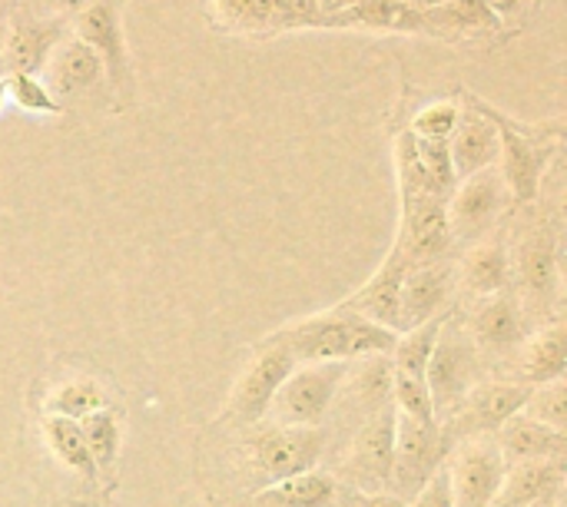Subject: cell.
Wrapping results in <instances>:
<instances>
[{
    "label": "cell",
    "instance_id": "cell-1",
    "mask_svg": "<svg viewBox=\"0 0 567 507\" xmlns=\"http://www.w3.org/2000/svg\"><path fill=\"white\" fill-rule=\"evenodd\" d=\"M269 339H276L296 359V365H309V362H355L369 355H389L399 335L336 306L322 315L286 325Z\"/></svg>",
    "mask_w": 567,
    "mask_h": 507
},
{
    "label": "cell",
    "instance_id": "cell-2",
    "mask_svg": "<svg viewBox=\"0 0 567 507\" xmlns=\"http://www.w3.org/2000/svg\"><path fill=\"white\" fill-rule=\"evenodd\" d=\"M468 106H475L485 120H492L495 133H498V173L508 186L512 203L532 206L538 199L542 189V176L548 169V163L555 159V153L561 149V130L558 126H528L518 123L512 116H505L502 110L488 106L482 96L465 93Z\"/></svg>",
    "mask_w": 567,
    "mask_h": 507
},
{
    "label": "cell",
    "instance_id": "cell-3",
    "mask_svg": "<svg viewBox=\"0 0 567 507\" xmlns=\"http://www.w3.org/2000/svg\"><path fill=\"white\" fill-rule=\"evenodd\" d=\"M425 382H429V395H432L439 425H445L462 408L465 395L482 382V355H478L468 329H462L452 312L435 339V349H432V359L425 369Z\"/></svg>",
    "mask_w": 567,
    "mask_h": 507
},
{
    "label": "cell",
    "instance_id": "cell-4",
    "mask_svg": "<svg viewBox=\"0 0 567 507\" xmlns=\"http://www.w3.org/2000/svg\"><path fill=\"white\" fill-rule=\"evenodd\" d=\"M352 362H309L296 365L289 379L272 395V405L266 415H272V425H292V428H319L326 415L332 412L339 389L349 375Z\"/></svg>",
    "mask_w": 567,
    "mask_h": 507
},
{
    "label": "cell",
    "instance_id": "cell-5",
    "mask_svg": "<svg viewBox=\"0 0 567 507\" xmlns=\"http://www.w3.org/2000/svg\"><path fill=\"white\" fill-rule=\"evenodd\" d=\"M455 452V438L439 422H419L395 412V452H392V475L389 495L409 501Z\"/></svg>",
    "mask_w": 567,
    "mask_h": 507
},
{
    "label": "cell",
    "instance_id": "cell-6",
    "mask_svg": "<svg viewBox=\"0 0 567 507\" xmlns=\"http://www.w3.org/2000/svg\"><path fill=\"white\" fill-rule=\"evenodd\" d=\"M123 0H93L86 3L80 13L70 17V33L76 40H83L96 60L103 63V76H106V90L116 100H133L136 93V76H133V56L126 46V33H123V13H120Z\"/></svg>",
    "mask_w": 567,
    "mask_h": 507
},
{
    "label": "cell",
    "instance_id": "cell-7",
    "mask_svg": "<svg viewBox=\"0 0 567 507\" xmlns=\"http://www.w3.org/2000/svg\"><path fill=\"white\" fill-rule=\"evenodd\" d=\"M326 448L322 428H292V425H266L249 438V458L266 485L306 475L319 468Z\"/></svg>",
    "mask_w": 567,
    "mask_h": 507
},
{
    "label": "cell",
    "instance_id": "cell-8",
    "mask_svg": "<svg viewBox=\"0 0 567 507\" xmlns=\"http://www.w3.org/2000/svg\"><path fill=\"white\" fill-rule=\"evenodd\" d=\"M392 452H395V405L389 402L385 408L362 418V425L352 438L346 468H342L346 475L339 482L362 492V495L389 492Z\"/></svg>",
    "mask_w": 567,
    "mask_h": 507
},
{
    "label": "cell",
    "instance_id": "cell-9",
    "mask_svg": "<svg viewBox=\"0 0 567 507\" xmlns=\"http://www.w3.org/2000/svg\"><path fill=\"white\" fill-rule=\"evenodd\" d=\"M515 276L518 302L532 312H551L558 299V236L548 219H538L525 229L515 246Z\"/></svg>",
    "mask_w": 567,
    "mask_h": 507
},
{
    "label": "cell",
    "instance_id": "cell-10",
    "mask_svg": "<svg viewBox=\"0 0 567 507\" xmlns=\"http://www.w3.org/2000/svg\"><path fill=\"white\" fill-rule=\"evenodd\" d=\"M512 196H508V186L498 173V166H488L468 179H462L449 199V226H452V239H485L502 213L508 209Z\"/></svg>",
    "mask_w": 567,
    "mask_h": 507
},
{
    "label": "cell",
    "instance_id": "cell-11",
    "mask_svg": "<svg viewBox=\"0 0 567 507\" xmlns=\"http://www.w3.org/2000/svg\"><path fill=\"white\" fill-rule=\"evenodd\" d=\"M449 246H452L449 203L429 193L402 196V232L395 239V249L402 252L405 266L415 269V266L442 262Z\"/></svg>",
    "mask_w": 567,
    "mask_h": 507
},
{
    "label": "cell",
    "instance_id": "cell-12",
    "mask_svg": "<svg viewBox=\"0 0 567 507\" xmlns=\"http://www.w3.org/2000/svg\"><path fill=\"white\" fill-rule=\"evenodd\" d=\"M296 369V359L276 342V339H262L256 345V355L249 362V369L243 372V379L233 389L229 399V415L243 425H256L266 418L272 395L279 392V385L289 379V372Z\"/></svg>",
    "mask_w": 567,
    "mask_h": 507
},
{
    "label": "cell",
    "instance_id": "cell-13",
    "mask_svg": "<svg viewBox=\"0 0 567 507\" xmlns=\"http://www.w3.org/2000/svg\"><path fill=\"white\" fill-rule=\"evenodd\" d=\"M532 399V385L522 382H478L462 408L445 422V432L455 438H475V435H495L508 418H515L518 412H525Z\"/></svg>",
    "mask_w": 567,
    "mask_h": 507
},
{
    "label": "cell",
    "instance_id": "cell-14",
    "mask_svg": "<svg viewBox=\"0 0 567 507\" xmlns=\"http://www.w3.org/2000/svg\"><path fill=\"white\" fill-rule=\"evenodd\" d=\"M449 472L455 507H488L502 485L505 458L492 435H475L465 438V445H455L449 455Z\"/></svg>",
    "mask_w": 567,
    "mask_h": 507
},
{
    "label": "cell",
    "instance_id": "cell-15",
    "mask_svg": "<svg viewBox=\"0 0 567 507\" xmlns=\"http://www.w3.org/2000/svg\"><path fill=\"white\" fill-rule=\"evenodd\" d=\"M40 80L47 86V93L66 110V103L73 100H86L90 93L103 90L106 86V76H103V63L96 60V53L76 40L73 33H66L53 53L47 56L43 70H40Z\"/></svg>",
    "mask_w": 567,
    "mask_h": 507
},
{
    "label": "cell",
    "instance_id": "cell-16",
    "mask_svg": "<svg viewBox=\"0 0 567 507\" xmlns=\"http://www.w3.org/2000/svg\"><path fill=\"white\" fill-rule=\"evenodd\" d=\"M465 329H468L478 355H498V359L518 352L528 339V322H525L522 302L508 289L478 299Z\"/></svg>",
    "mask_w": 567,
    "mask_h": 507
},
{
    "label": "cell",
    "instance_id": "cell-17",
    "mask_svg": "<svg viewBox=\"0 0 567 507\" xmlns=\"http://www.w3.org/2000/svg\"><path fill=\"white\" fill-rule=\"evenodd\" d=\"M70 33V20L60 17H37V13H17L10 20V33H7V46H3V63L7 73H30L40 76L47 56L53 53V46Z\"/></svg>",
    "mask_w": 567,
    "mask_h": 507
},
{
    "label": "cell",
    "instance_id": "cell-18",
    "mask_svg": "<svg viewBox=\"0 0 567 507\" xmlns=\"http://www.w3.org/2000/svg\"><path fill=\"white\" fill-rule=\"evenodd\" d=\"M409 266L402 259L399 249L389 252L385 266L355 292L349 296L346 302H339V309L379 325V329H389L395 335H402V312H399V289H402V279H405Z\"/></svg>",
    "mask_w": 567,
    "mask_h": 507
},
{
    "label": "cell",
    "instance_id": "cell-19",
    "mask_svg": "<svg viewBox=\"0 0 567 507\" xmlns=\"http://www.w3.org/2000/svg\"><path fill=\"white\" fill-rule=\"evenodd\" d=\"M452 292H455V269L449 262H429V266L409 269L399 289L402 332L442 315Z\"/></svg>",
    "mask_w": 567,
    "mask_h": 507
},
{
    "label": "cell",
    "instance_id": "cell-20",
    "mask_svg": "<svg viewBox=\"0 0 567 507\" xmlns=\"http://www.w3.org/2000/svg\"><path fill=\"white\" fill-rule=\"evenodd\" d=\"M319 27L369 30V33H429L425 13L409 0H355L349 10L322 17Z\"/></svg>",
    "mask_w": 567,
    "mask_h": 507
},
{
    "label": "cell",
    "instance_id": "cell-21",
    "mask_svg": "<svg viewBox=\"0 0 567 507\" xmlns=\"http://www.w3.org/2000/svg\"><path fill=\"white\" fill-rule=\"evenodd\" d=\"M565 462H522L505 465L502 485L488 507H535L561 498Z\"/></svg>",
    "mask_w": 567,
    "mask_h": 507
},
{
    "label": "cell",
    "instance_id": "cell-22",
    "mask_svg": "<svg viewBox=\"0 0 567 507\" xmlns=\"http://www.w3.org/2000/svg\"><path fill=\"white\" fill-rule=\"evenodd\" d=\"M495 445L505 458V465H522V462H565L567 432H555L525 412L508 418L495 435Z\"/></svg>",
    "mask_w": 567,
    "mask_h": 507
},
{
    "label": "cell",
    "instance_id": "cell-23",
    "mask_svg": "<svg viewBox=\"0 0 567 507\" xmlns=\"http://www.w3.org/2000/svg\"><path fill=\"white\" fill-rule=\"evenodd\" d=\"M445 146H449V159H452V169H455L458 183L498 163V133H495L492 120H485L468 103H465V110L458 116L455 133L445 139Z\"/></svg>",
    "mask_w": 567,
    "mask_h": 507
},
{
    "label": "cell",
    "instance_id": "cell-24",
    "mask_svg": "<svg viewBox=\"0 0 567 507\" xmlns=\"http://www.w3.org/2000/svg\"><path fill=\"white\" fill-rule=\"evenodd\" d=\"M462 282L472 296L485 299V296H495V292H505L508 289V279H512V256H508V242L502 236V229H492V236L478 239L465 262H462Z\"/></svg>",
    "mask_w": 567,
    "mask_h": 507
},
{
    "label": "cell",
    "instance_id": "cell-25",
    "mask_svg": "<svg viewBox=\"0 0 567 507\" xmlns=\"http://www.w3.org/2000/svg\"><path fill=\"white\" fill-rule=\"evenodd\" d=\"M252 507H339V478L312 468L306 475L266 485L252 498Z\"/></svg>",
    "mask_w": 567,
    "mask_h": 507
},
{
    "label": "cell",
    "instance_id": "cell-26",
    "mask_svg": "<svg viewBox=\"0 0 567 507\" xmlns=\"http://www.w3.org/2000/svg\"><path fill=\"white\" fill-rule=\"evenodd\" d=\"M567 365V329L565 325H551L542 329L532 342L522 345V365H518V382L522 385H548L565 379Z\"/></svg>",
    "mask_w": 567,
    "mask_h": 507
},
{
    "label": "cell",
    "instance_id": "cell-27",
    "mask_svg": "<svg viewBox=\"0 0 567 507\" xmlns=\"http://www.w3.org/2000/svg\"><path fill=\"white\" fill-rule=\"evenodd\" d=\"M425 23L432 37H485L498 30L485 0H442L425 10Z\"/></svg>",
    "mask_w": 567,
    "mask_h": 507
},
{
    "label": "cell",
    "instance_id": "cell-28",
    "mask_svg": "<svg viewBox=\"0 0 567 507\" xmlns=\"http://www.w3.org/2000/svg\"><path fill=\"white\" fill-rule=\"evenodd\" d=\"M40 432H43V442L53 452V458L60 465H66L76 478H83L93 488L100 475H96V465L90 458V448H86V438H83L80 425L70 422V418H60V415H47Z\"/></svg>",
    "mask_w": 567,
    "mask_h": 507
},
{
    "label": "cell",
    "instance_id": "cell-29",
    "mask_svg": "<svg viewBox=\"0 0 567 507\" xmlns=\"http://www.w3.org/2000/svg\"><path fill=\"white\" fill-rule=\"evenodd\" d=\"M83 438H86V448H90V458L96 465V475L103 478H113V468H116V458H120V415L106 405L86 418L76 422Z\"/></svg>",
    "mask_w": 567,
    "mask_h": 507
},
{
    "label": "cell",
    "instance_id": "cell-30",
    "mask_svg": "<svg viewBox=\"0 0 567 507\" xmlns=\"http://www.w3.org/2000/svg\"><path fill=\"white\" fill-rule=\"evenodd\" d=\"M106 408V395L96 382L90 379H70L60 389H53L50 402H47V415H60L70 422H80L93 412Z\"/></svg>",
    "mask_w": 567,
    "mask_h": 507
},
{
    "label": "cell",
    "instance_id": "cell-31",
    "mask_svg": "<svg viewBox=\"0 0 567 507\" xmlns=\"http://www.w3.org/2000/svg\"><path fill=\"white\" fill-rule=\"evenodd\" d=\"M216 20H223L226 30H246V33H266L272 30L276 0H213Z\"/></svg>",
    "mask_w": 567,
    "mask_h": 507
},
{
    "label": "cell",
    "instance_id": "cell-32",
    "mask_svg": "<svg viewBox=\"0 0 567 507\" xmlns=\"http://www.w3.org/2000/svg\"><path fill=\"white\" fill-rule=\"evenodd\" d=\"M7 103L27 110V113H37V116H60L63 106L47 93L43 80L40 76H30V73H7Z\"/></svg>",
    "mask_w": 567,
    "mask_h": 507
},
{
    "label": "cell",
    "instance_id": "cell-33",
    "mask_svg": "<svg viewBox=\"0 0 567 507\" xmlns=\"http://www.w3.org/2000/svg\"><path fill=\"white\" fill-rule=\"evenodd\" d=\"M525 415L555 428V432H567V385L565 379L548 382L532 389V399L525 405Z\"/></svg>",
    "mask_w": 567,
    "mask_h": 507
},
{
    "label": "cell",
    "instance_id": "cell-34",
    "mask_svg": "<svg viewBox=\"0 0 567 507\" xmlns=\"http://www.w3.org/2000/svg\"><path fill=\"white\" fill-rule=\"evenodd\" d=\"M458 116H462V106L455 100H442V103H429L415 113L409 133L419 136V139H435V143H445L455 126H458Z\"/></svg>",
    "mask_w": 567,
    "mask_h": 507
},
{
    "label": "cell",
    "instance_id": "cell-35",
    "mask_svg": "<svg viewBox=\"0 0 567 507\" xmlns=\"http://www.w3.org/2000/svg\"><path fill=\"white\" fill-rule=\"evenodd\" d=\"M409 507H455V492H452V472L449 462L405 501Z\"/></svg>",
    "mask_w": 567,
    "mask_h": 507
},
{
    "label": "cell",
    "instance_id": "cell-36",
    "mask_svg": "<svg viewBox=\"0 0 567 507\" xmlns=\"http://www.w3.org/2000/svg\"><path fill=\"white\" fill-rule=\"evenodd\" d=\"M339 507H409L402 498H395V495H389V492H382V495H362V492H355V488H349V485H342L339 482Z\"/></svg>",
    "mask_w": 567,
    "mask_h": 507
},
{
    "label": "cell",
    "instance_id": "cell-37",
    "mask_svg": "<svg viewBox=\"0 0 567 507\" xmlns=\"http://www.w3.org/2000/svg\"><path fill=\"white\" fill-rule=\"evenodd\" d=\"M498 27H515V20H525L532 10V0H485Z\"/></svg>",
    "mask_w": 567,
    "mask_h": 507
},
{
    "label": "cell",
    "instance_id": "cell-38",
    "mask_svg": "<svg viewBox=\"0 0 567 507\" xmlns=\"http://www.w3.org/2000/svg\"><path fill=\"white\" fill-rule=\"evenodd\" d=\"M86 3H93V0H40V7L47 10L43 17H60V20H66V17H73V13H80Z\"/></svg>",
    "mask_w": 567,
    "mask_h": 507
},
{
    "label": "cell",
    "instance_id": "cell-39",
    "mask_svg": "<svg viewBox=\"0 0 567 507\" xmlns=\"http://www.w3.org/2000/svg\"><path fill=\"white\" fill-rule=\"evenodd\" d=\"M10 20H13V3H10V0H0V53H3V46H7Z\"/></svg>",
    "mask_w": 567,
    "mask_h": 507
},
{
    "label": "cell",
    "instance_id": "cell-40",
    "mask_svg": "<svg viewBox=\"0 0 567 507\" xmlns=\"http://www.w3.org/2000/svg\"><path fill=\"white\" fill-rule=\"evenodd\" d=\"M355 0H316V7H319V13L322 17H332V13H342V10H349Z\"/></svg>",
    "mask_w": 567,
    "mask_h": 507
},
{
    "label": "cell",
    "instance_id": "cell-41",
    "mask_svg": "<svg viewBox=\"0 0 567 507\" xmlns=\"http://www.w3.org/2000/svg\"><path fill=\"white\" fill-rule=\"evenodd\" d=\"M7 106V76H0V110Z\"/></svg>",
    "mask_w": 567,
    "mask_h": 507
},
{
    "label": "cell",
    "instance_id": "cell-42",
    "mask_svg": "<svg viewBox=\"0 0 567 507\" xmlns=\"http://www.w3.org/2000/svg\"><path fill=\"white\" fill-rule=\"evenodd\" d=\"M535 507H558V498H555V501H542V505H535Z\"/></svg>",
    "mask_w": 567,
    "mask_h": 507
},
{
    "label": "cell",
    "instance_id": "cell-43",
    "mask_svg": "<svg viewBox=\"0 0 567 507\" xmlns=\"http://www.w3.org/2000/svg\"><path fill=\"white\" fill-rule=\"evenodd\" d=\"M0 76H7V63H3V56H0Z\"/></svg>",
    "mask_w": 567,
    "mask_h": 507
},
{
    "label": "cell",
    "instance_id": "cell-44",
    "mask_svg": "<svg viewBox=\"0 0 567 507\" xmlns=\"http://www.w3.org/2000/svg\"><path fill=\"white\" fill-rule=\"evenodd\" d=\"M10 3H13V10H17V0H10Z\"/></svg>",
    "mask_w": 567,
    "mask_h": 507
}]
</instances>
